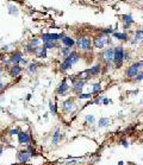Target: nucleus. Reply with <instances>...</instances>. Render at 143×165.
Instances as JSON below:
<instances>
[{
    "label": "nucleus",
    "mask_w": 143,
    "mask_h": 165,
    "mask_svg": "<svg viewBox=\"0 0 143 165\" xmlns=\"http://www.w3.org/2000/svg\"><path fill=\"white\" fill-rule=\"evenodd\" d=\"M78 61H79V55L75 51H70V54L67 57H64V61L61 64V70L62 71H66L67 69L72 68V65L75 64Z\"/></svg>",
    "instance_id": "f257e3e1"
},
{
    "label": "nucleus",
    "mask_w": 143,
    "mask_h": 165,
    "mask_svg": "<svg viewBox=\"0 0 143 165\" xmlns=\"http://www.w3.org/2000/svg\"><path fill=\"white\" fill-rule=\"evenodd\" d=\"M113 51H115L113 52V61L116 62L117 65H120L123 59H124V49L122 45H119V46H116L113 49Z\"/></svg>",
    "instance_id": "f03ea898"
},
{
    "label": "nucleus",
    "mask_w": 143,
    "mask_h": 165,
    "mask_svg": "<svg viewBox=\"0 0 143 165\" xmlns=\"http://www.w3.org/2000/svg\"><path fill=\"white\" fill-rule=\"evenodd\" d=\"M142 67H143V63L142 62H137V63H134L131 67H129V69L126 70V76L128 77H135L137 74H138V71L142 69Z\"/></svg>",
    "instance_id": "7ed1b4c3"
},
{
    "label": "nucleus",
    "mask_w": 143,
    "mask_h": 165,
    "mask_svg": "<svg viewBox=\"0 0 143 165\" xmlns=\"http://www.w3.org/2000/svg\"><path fill=\"white\" fill-rule=\"evenodd\" d=\"M91 45H92V42L88 37H82L77 41V46L81 50H91Z\"/></svg>",
    "instance_id": "20e7f679"
},
{
    "label": "nucleus",
    "mask_w": 143,
    "mask_h": 165,
    "mask_svg": "<svg viewBox=\"0 0 143 165\" xmlns=\"http://www.w3.org/2000/svg\"><path fill=\"white\" fill-rule=\"evenodd\" d=\"M64 35L63 33H43L42 35V41L45 43V42H56L58 39H61Z\"/></svg>",
    "instance_id": "39448f33"
},
{
    "label": "nucleus",
    "mask_w": 143,
    "mask_h": 165,
    "mask_svg": "<svg viewBox=\"0 0 143 165\" xmlns=\"http://www.w3.org/2000/svg\"><path fill=\"white\" fill-rule=\"evenodd\" d=\"M10 62L13 63V64H18V63H24V64H25V63H26V59L23 58V55H22L20 51H16V52H13V54L11 55Z\"/></svg>",
    "instance_id": "423d86ee"
},
{
    "label": "nucleus",
    "mask_w": 143,
    "mask_h": 165,
    "mask_svg": "<svg viewBox=\"0 0 143 165\" xmlns=\"http://www.w3.org/2000/svg\"><path fill=\"white\" fill-rule=\"evenodd\" d=\"M62 107H63V111H64V112H72V111L75 108V102L72 100V99H68V100H66V101L63 102Z\"/></svg>",
    "instance_id": "0eeeda50"
},
{
    "label": "nucleus",
    "mask_w": 143,
    "mask_h": 165,
    "mask_svg": "<svg viewBox=\"0 0 143 165\" xmlns=\"http://www.w3.org/2000/svg\"><path fill=\"white\" fill-rule=\"evenodd\" d=\"M106 42L107 41H106V37L105 36H97L94 38V46L98 48V49H103Z\"/></svg>",
    "instance_id": "6e6552de"
},
{
    "label": "nucleus",
    "mask_w": 143,
    "mask_h": 165,
    "mask_svg": "<svg viewBox=\"0 0 143 165\" xmlns=\"http://www.w3.org/2000/svg\"><path fill=\"white\" fill-rule=\"evenodd\" d=\"M113 52H115V51H113L112 48L106 49V50L103 52V55H101L103 59L106 61V62H112V61H113Z\"/></svg>",
    "instance_id": "1a4fd4ad"
},
{
    "label": "nucleus",
    "mask_w": 143,
    "mask_h": 165,
    "mask_svg": "<svg viewBox=\"0 0 143 165\" xmlns=\"http://www.w3.org/2000/svg\"><path fill=\"white\" fill-rule=\"evenodd\" d=\"M68 85H67V81L66 80H63L62 82H61V85L58 86V88H57V93L60 94V95H63V94H66L67 92H68Z\"/></svg>",
    "instance_id": "9d476101"
},
{
    "label": "nucleus",
    "mask_w": 143,
    "mask_h": 165,
    "mask_svg": "<svg viewBox=\"0 0 143 165\" xmlns=\"http://www.w3.org/2000/svg\"><path fill=\"white\" fill-rule=\"evenodd\" d=\"M20 72H22V68L18 64H13V67H11V69H10V76H12V77L19 76Z\"/></svg>",
    "instance_id": "9b49d317"
},
{
    "label": "nucleus",
    "mask_w": 143,
    "mask_h": 165,
    "mask_svg": "<svg viewBox=\"0 0 143 165\" xmlns=\"http://www.w3.org/2000/svg\"><path fill=\"white\" fill-rule=\"evenodd\" d=\"M30 157H31V154H30L29 151H20L18 153V160L19 161H28L30 159Z\"/></svg>",
    "instance_id": "f8f14e48"
},
{
    "label": "nucleus",
    "mask_w": 143,
    "mask_h": 165,
    "mask_svg": "<svg viewBox=\"0 0 143 165\" xmlns=\"http://www.w3.org/2000/svg\"><path fill=\"white\" fill-rule=\"evenodd\" d=\"M61 41H62V44H63L64 46H68V48H72V46L75 44V42H74L73 38L67 37V36H63V37L61 38Z\"/></svg>",
    "instance_id": "ddd939ff"
},
{
    "label": "nucleus",
    "mask_w": 143,
    "mask_h": 165,
    "mask_svg": "<svg viewBox=\"0 0 143 165\" xmlns=\"http://www.w3.org/2000/svg\"><path fill=\"white\" fill-rule=\"evenodd\" d=\"M19 135V143L20 144H29L30 143V135L25 132H19L18 133Z\"/></svg>",
    "instance_id": "4468645a"
},
{
    "label": "nucleus",
    "mask_w": 143,
    "mask_h": 165,
    "mask_svg": "<svg viewBox=\"0 0 143 165\" xmlns=\"http://www.w3.org/2000/svg\"><path fill=\"white\" fill-rule=\"evenodd\" d=\"M35 55L38 57V58H45L47 57V49L43 46V48H36L35 50Z\"/></svg>",
    "instance_id": "2eb2a0df"
},
{
    "label": "nucleus",
    "mask_w": 143,
    "mask_h": 165,
    "mask_svg": "<svg viewBox=\"0 0 143 165\" xmlns=\"http://www.w3.org/2000/svg\"><path fill=\"white\" fill-rule=\"evenodd\" d=\"M100 70H101V65H100V64H97V65L92 67L91 69H88L90 76H91V75H92V76H96V75H98V74L100 72Z\"/></svg>",
    "instance_id": "dca6fc26"
},
{
    "label": "nucleus",
    "mask_w": 143,
    "mask_h": 165,
    "mask_svg": "<svg viewBox=\"0 0 143 165\" xmlns=\"http://www.w3.org/2000/svg\"><path fill=\"white\" fill-rule=\"evenodd\" d=\"M84 85H85V82L84 81H78L77 83H74V86H73V90L74 92H77V93H81V90H82V88H84Z\"/></svg>",
    "instance_id": "f3484780"
},
{
    "label": "nucleus",
    "mask_w": 143,
    "mask_h": 165,
    "mask_svg": "<svg viewBox=\"0 0 143 165\" xmlns=\"http://www.w3.org/2000/svg\"><path fill=\"white\" fill-rule=\"evenodd\" d=\"M113 37L119 41H126V38H128L126 33H122V32H113Z\"/></svg>",
    "instance_id": "a211bd4d"
},
{
    "label": "nucleus",
    "mask_w": 143,
    "mask_h": 165,
    "mask_svg": "<svg viewBox=\"0 0 143 165\" xmlns=\"http://www.w3.org/2000/svg\"><path fill=\"white\" fill-rule=\"evenodd\" d=\"M143 41V30H138L135 33V41L134 42H141Z\"/></svg>",
    "instance_id": "6ab92c4d"
},
{
    "label": "nucleus",
    "mask_w": 143,
    "mask_h": 165,
    "mask_svg": "<svg viewBox=\"0 0 143 165\" xmlns=\"http://www.w3.org/2000/svg\"><path fill=\"white\" fill-rule=\"evenodd\" d=\"M122 18H123L124 23H125V24H128V25H131V24L134 23V19H132V17H131L130 14H125V16H123Z\"/></svg>",
    "instance_id": "aec40b11"
},
{
    "label": "nucleus",
    "mask_w": 143,
    "mask_h": 165,
    "mask_svg": "<svg viewBox=\"0 0 143 165\" xmlns=\"http://www.w3.org/2000/svg\"><path fill=\"white\" fill-rule=\"evenodd\" d=\"M110 122H111L110 119H107V118H101V119L99 120V127H105V126H107Z\"/></svg>",
    "instance_id": "412c9836"
},
{
    "label": "nucleus",
    "mask_w": 143,
    "mask_h": 165,
    "mask_svg": "<svg viewBox=\"0 0 143 165\" xmlns=\"http://www.w3.org/2000/svg\"><path fill=\"white\" fill-rule=\"evenodd\" d=\"M58 139H60V130L57 128V130L55 131V133H54V135H53V144H57V141H58Z\"/></svg>",
    "instance_id": "4be33fe9"
},
{
    "label": "nucleus",
    "mask_w": 143,
    "mask_h": 165,
    "mask_svg": "<svg viewBox=\"0 0 143 165\" xmlns=\"http://www.w3.org/2000/svg\"><path fill=\"white\" fill-rule=\"evenodd\" d=\"M44 48L45 49H54V48H57V45H56L55 42H45L44 43Z\"/></svg>",
    "instance_id": "5701e85b"
},
{
    "label": "nucleus",
    "mask_w": 143,
    "mask_h": 165,
    "mask_svg": "<svg viewBox=\"0 0 143 165\" xmlns=\"http://www.w3.org/2000/svg\"><path fill=\"white\" fill-rule=\"evenodd\" d=\"M61 54H62L63 57H67V56L70 54V48H68V46L62 48V49H61Z\"/></svg>",
    "instance_id": "b1692460"
},
{
    "label": "nucleus",
    "mask_w": 143,
    "mask_h": 165,
    "mask_svg": "<svg viewBox=\"0 0 143 165\" xmlns=\"http://www.w3.org/2000/svg\"><path fill=\"white\" fill-rule=\"evenodd\" d=\"M90 77V72H88V70H85V71H82L80 75H79V78L80 80H86V78H88Z\"/></svg>",
    "instance_id": "393cba45"
},
{
    "label": "nucleus",
    "mask_w": 143,
    "mask_h": 165,
    "mask_svg": "<svg viewBox=\"0 0 143 165\" xmlns=\"http://www.w3.org/2000/svg\"><path fill=\"white\" fill-rule=\"evenodd\" d=\"M39 43H41V41H39L38 38H32V39L30 41V45H32L34 48H37V46L39 45Z\"/></svg>",
    "instance_id": "a878e982"
},
{
    "label": "nucleus",
    "mask_w": 143,
    "mask_h": 165,
    "mask_svg": "<svg viewBox=\"0 0 143 165\" xmlns=\"http://www.w3.org/2000/svg\"><path fill=\"white\" fill-rule=\"evenodd\" d=\"M101 90V86H100V83H96L94 86H93V94H97V93H99Z\"/></svg>",
    "instance_id": "bb28decb"
},
{
    "label": "nucleus",
    "mask_w": 143,
    "mask_h": 165,
    "mask_svg": "<svg viewBox=\"0 0 143 165\" xmlns=\"http://www.w3.org/2000/svg\"><path fill=\"white\" fill-rule=\"evenodd\" d=\"M36 69H37V64H36V63H32V64H30V65H29V72H30V74L35 72V71H36Z\"/></svg>",
    "instance_id": "cd10ccee"
},
{
    "label": "nucleus",
    "mask_w": 143,
    "mask_h": 165,
    "mask_svg": "<svg viewBox=\"0 0 143 165\" xmlns=\"http://www.w3.org/2000/svg\"><path fill=\"white\" fill-rule=\"evenodd\" d=\"M9 9H10V13H11V14H18V10H17V7H16V6L10 5V6H9Z\"/></svg>",
    "instance_id": "c85d7f7f"
},
{
    "label": "nucleus",
    "mask_w": 143,
    "mask_h": 165,
    "mask_svg": "<svg viewBox=\"0 0 143 165\" xmlns=\"http://www.w3.org/2000/svg\"><path fill=\"white\" fill-rule=\"evenodd\" d=\"M78 98L79 99H91L92 98V94H81V93H79Z\"/></svg>",
    "instance_id": "c756f323"
},
{
    "label": "nucleus",
    "mask_w": 143,
    "mask_h": 165,
    "mask_svg": "<svg viewBox=\"0 0 143 165\" xmlns=\"http://www.w3.org/2000/svg\"><path fill=\"white\" fill-rule=\"evenodd\" d=\"M25 50L28 51V52H31V54H35V50H36V48H34L32 45H26V48H25Z\"/></svg>",
    "instance_id": "7c9ffc66"
},
{
    "label": "nucleus",
    "mask_w": 143,
    "mask_h": 165,
    "mask_svg": "<svg viewBox=\"0 0 143 165\" xmlns=\"http://www.w3.org/2000/svg\"><path fill=\"white\" fill-rule=\"evenodd\" d=\"M94 120H96V119H94V117H93V115H87V117H86V121H87L88 124H93V122H94Z\"/></svg>",
    "instance_id": "2f4dec72"
},
{
    "label": "nucleus",
    "mask_w": 143,
    "mask_h": 165,
    "mask_svg": "<svg viewBox=\"0 0 143 165\" xmlns=\"http://www.w3.org/2000/svg\"><path fill=\"white\" fill-rule=\"evenodd\" d=\"M142 80H143V71L139 72V74H137L136 77H135V81H137V82H139V81H142Z\"/></svg>",
    "instance_id": "473e14b6"
},
{
    "label": "nucleus",
    "mask_w": 143,
    "mask_h": 165,
    "mask_svg": "<svg viewBox=\"0 0 143 165\" xmlns=\"http://www.w3.org/2000/svg\"><path fill=\"white\" fill-rule=\"evenodd\" d=\"M49 106H50V111L53 112V114H56V107H55V105L53 102H50Z\"/></svg>",
    "instance_id": "72a5a7b5"
},
{
    "label": "nucleus",
    "mask_w": 143,
    "mask_h": 165,
    "mask_svg": "<svg viewBox=\"0 0 143 165\" xmlns=\"http://www.w3.org/2000/svg\"><path fill=\"white\" fill-rule=\"evenodd\" d=\"M112 32H113V30H112L111 28H110V29H106V30L103 31V33H112Z\"/></svg>",
    "instance_id": "f704fd0d"
},
{
    "label": "nucleus",
    "mask_w": 143,
    "mask_h": 165,
    "mask_svg": "<svg viewBox=\"0 0 143 165\" xmlns=\"http://www.w3.org/2000/svg\"><path fill=\"white\" fill-rule=\"evenodd\" d=\"M17 133H18V131H17V130H11V132H10V134H11V135L17 134Z\"/></svg>",
    "instance_id": "c9c22d12"
},
{
    "label": "nucleus",
    "mask_w": 143,
    "mask_h": 165,
    "mask_svg": "<svg viewBox=\"0 0 143 165\" xmlns=\"http://www.w3.org/2000/svg\"><path fill=\"white\" fill-rule=\"evenodd\" d=\"M103 101H104V103H105V105H107V103H109V100H107V99H103Z\"/></svg>",
    "instance_id": "e433bc0d"
},
{
    "label": "nucleus",
    "mask_w": 143,
    "mask_h": 165,
    "mask_svg": "<svg viewBox=\"0 0 143 165\" xmlns=\"http://www.w3.org/2000/svg\"><path fill=\"white\" fill-rule=\"evenodd\" d=\"M3 86H4V85H3V82H1V81H0V88H1Z\"/></svg>",
    "instance_id": "4c0bfd02"
},
{
    "label": "nucleus",
    "mask_w": 143,
    "mask_h": 165,
    "mask_svg": "<svg viewBox=\"0 0 143 165\" xmlns=\"http://www.w3.org/2000/svg\"><path fill=\"white\" fill-rule=\"evenodd\" d=\"M3 153V147H0V154Z\"/></svg>",
    "instance_id": "58836bf2"
}]
</instances>
